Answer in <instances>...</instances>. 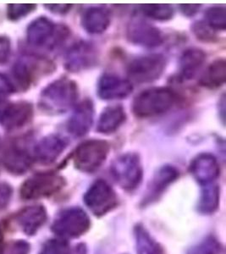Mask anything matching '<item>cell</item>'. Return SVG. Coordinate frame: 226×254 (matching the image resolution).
I'll use <instances>...</instances> for the list:
<instances>
[{
	"label": "cell",
	"mask_w": 226,
	"mask_h": 254,
	"mask_svg": "<svg viewBox=\"0 0 226 254\" xmlns=\"http://www.w3.org/2000/svg\"><path fill=\"white\" fill-rule=\"evenodd\" d=\"M111 22V11L103 6L88 8L81 17V26L83 29L92 35L104 33L109 28Z\"/></svg>",
	"instance_id": "obj_15"
},
{
	"label": "cell",
	"mask_w": 226,
	"mask_h": 254,
	"mask_svg": "<svg viewBox=\"0 0 226 254\" xmlns=\"http://www.w3.org/2000/svg\"><path fill=\"white\" fill-rule=\"evenodd\" d=\"M89 217L79 208L62 211L52 225V231L62 238H76L85 234L90 228Z\"/></svg>",
	"instance_id": "obj_5"
},
{
	"label": "cell",
	"mask_w": 226,
	"mask_h": 254,
	"mask_svg": "<svg viewBox=\"0 0 226 254\" xmlns=\"http://www.w3.org/2000/svg\"><path fill=\"white\" fill-rule=\"evenodd\" d=\"M35 8V4L32 3H13L8 6L7 15L10 20H17L30 14Z\"/></svg>",
	"instance_id": "obj_29"
},
{
	"label": "cell",
	"mask_w": 226,
	"mask_h": 254,
	"mask_svg": "<svg viewBox=\"0 0 226 254\" xmlns=\"http://www.w3.org/2000/svg\"><path fill=\"white\" fill-rule=\"evenodd\" d=\"M166 67V60L164 55H145L131 61L128 66V75L136 83L153 82L160 78Z\"/></svg>",
	"instance_id": "obj_7"
},
{
	"label": "cell",
	"mask_w": 226,
	"mask_h": 254,
	"mask_svg": "<svg viewBox=\"0 0 226 254\" xmlns=\"http://www.w3.org/2000/svg\"><path fill=\"white\" fill-rule=\"evenodd\" d=\"M2 243H3V234H2V231L0 230V251L2 249Z\"/></svg>",
	"instance_id": "obj_38"
},
{
	"label": "cell",
	"mask_w": 226,
	"mask_h": 254,
	"mask_svg": "<svg viewBox=\"0 0 226 254\" xmlns=\"http://www.w3.org/2000/svg\"><path fill=\"white\" fill-rule=\"evenodd\" d=\"M56 26L46 17L32 21L27 28V40L33 46L43 47L50 44L56 35Z\"/></svg>",
	"instance_id": "obj_16"
},
{
	"label": "cell",
	"mask_w": 226,
	"mask_h": 254,
	"mask_svg": "<svg viewBox=\"0 0 226 254\" xmlns=\"http://www.w3.org/2000/svg\"><path fill=\"white\" fill-rule=\"evenodd\" d=\"M142 167L139 156L133 153L122 154L113 161L111 175L120 188L127 190L136 189L142 180Z\"/></svg>",
	"instance_id": "obj_4"
},
{
	"label": "cell",
	"mask_w": 226,
	"mask_h": 254,
	"mask_svg": "<svg viewBox=\"0 0 226 254\" xmlns=\"http://www.w3.org/2000/svg\"><path fill=\"white\" fill-rule=\"evenodd\" d=\"M143 15L152 20L166 21L174 16V8L167 3H147L140 6Z\"/></svg>",
	"instance_id": "obj_26"
},
{
	"label": "cell",
	"mask_w": 226,
	"mask_h": 254,
	"mask_svg": "<svg viewBox=\"0 0 226 254\" xmlns=\"http://www.w3.org/2000/svg\"><path fill=\"white\" fill-rule=\"evenodd\" d=\"M14 86L9 78L3 74H0V100L9 97L14 92Z\"/></svg>",
	"instance_id": "obj_31"
},
{
	"label": "cell",
	"mask_w": 226,
	"mask_h": 254,
	"mask_svg": "<svg viewBox=\"0 0 226 254\" xmlns=\"http://www.w3.org/2000/svg\"><path fill=\"white\" fill-rule=\"evenodd\" d=\"M47 9H50V11L59 15L66 14L67 12L70 11L72 5L71 4H62V3H55V4H46Z\"/></svg>",
	"instance_id": "obj_35"
},
{
	"label": "cell",
	"mask_w": 226,
	"mask_h": 254,
	"mask_svg": "<svg viewBox=\"0 0 226 254\" xmlns=\"http://www.w3.org/2000/svg\"><path fill=\"white\" fill-rule=\"evenodd\" d=\"M206 24L211 29L225 31L226 28V9L223 6L210 7L205 12Z\"/></svg>",
	"instance_id": "obj_27"
},
{
	"label": "cell",
	"mask_w": 226,
	"mask_h": 254,
	"mask_svg": "<svg viewBox=\"0 0 226 254\" xmlns=\"http://www.w3.org/2000/svg\"><path fill=\"white\" fill-rule=\"evenodd\" d=\"M40 254H70V247L64 240H50Z\"/></svg>",
	"instance_id": "obj_30"
},
{
	"label": "cell",
	"mask_w": 226,
	"mask_h": 254,
	"mask_svg": "<svg viewBox=\"0 0 226 254\" xmlns=\"http://www.w3.org/2000/svg\"><path fill=\"white\" fill-rule=\"evenodd\" d=\"M179 176V171L174 166L165 165L155 174L148 188V200H152L162 193Z\"/></svg>",
	"instance_id": "obj_21"
},
{
	"label": "cell",
	"mask_w": 226,
	"mask_h": 254,
	"mask_svg": "<svg viewBox=\"0 0 226 254\" xmlns=\"http://www.w3.org/2000/svg\"><path fill=\"white\" fill-rule=\"evenodd\" d=\"M3 164L10 173L22 175L31 167L32 159L26 151L15 147L6 152L3 157Z\"/></svg>",
	"instance_id": "obj_23"
},
{
	"label": "cell",
	"mask_w": 226,
	"mask_h": 254,
	"mask_svg": "<svg viewBox=\"0 0 226 254\" xmlns=\"http://www.w3.org/2000/svg\"><path fill=\"white\" fill-rule=\"evenodd\" d=\"M126 37L131 44L146 48H156L163 43L160 30L140 17H134L128 24Z\"/></svg>",
	"instance_id": "obj_10"
},
{
	"label": "cell",
	"mask_w": 226,
	"mask_h": 254,
	"mask_svg": "<svg viewBox=\"0 0 226 254\" xmlns=\"http://www.w3.org/2000/svg\"><path fill=\"white\" fill-rule=\"evenodd\" d=\"M66 147L64 139L57 135H50L42 139L35 147L36 159L42 164L56 161Z\"/></svg>",
	"instance_id": "obj_17"
},
{
	"label": "cell",
	"mask_w": 226,
	"mask_h": 254,
	"mask_svg": "<svg viewBox=\"0 0 226 254\" xmlns=\"http://www.w3.org/2000/svg\"><path fill=\"white\" fill-rule=\"evenodd\" d=\"M126 121V114L121 105H111L105 108L99 116L97 130L101 134H112Z\"/></svg>",
	"instance_id": "obj_18"
},
{
	"label": "cell",
	"mask_w": 226,
	"mask_h": 254,
	"mask_svg": "<svg viewBox=\"0 0 226 254\" xmlns=\"http://www.w3.org/2000/svg\"><path fill=\"white\" fill-rule=\"evenodd\" d=\"M33 116L32 104L17 102L9 104L0 115V124L7 130H14L29 124Z\"/></svg>",
	"instance_id": "obj_13"
},
{
	"label": "cell",
	"mask_w": 226,
	"mask_h": 254,
	"mask_svg": "<svg viewBox=\"0 0 226 254\" xmlns=\"http://www.w3.org/2000/svg\"><path fill=\"white\" fill-rule=\"evenodd\" d=\"M47 213L43 206H31L18 214V224L28 236L36 234L46 222Z\"/></svg>",
	"instance_id": "obj_19"
},
{
	"label": "cell",
	"mask_w": 226,
	"mask_h": 254,
	"mask_svg": "<svg viewBox=\"0 0 226 254\" xmlns=\"http://www.w3.org/2000/svg\"><path fill=\"white\" fill-rule=\"evenodd\" d=\"M220 204V188L215 184H208L202 190L198 202V211L204 214H210L217 210Z\"/></svg>",
	"instance_id": "obj_25"
},
{
	"label": "cell",
	"mask_w": 226,
	"mask_h": 254,
	"mask_svg": "<svg viewBox=\"0 0 226 254\" xmlns=\"http://www.w3.org/2000/svg\"><path fill=\"white\" fill-rule=\"evenodd\" d=\"M64 186V178L57 174H36L22 184L20 196L26 200L38 199L57 193Z\"/></svg>",
	"instance_id": "obj_6"
},
{
	"label": "cell",
	"mask_w": 226,
	"mask_h": 254,
	"mask_svg": "<svg viewBox=\"0 0 226 254\" xmlns=\"http://www.w3.org/2000/svg\"><path fill=\"white\" fill-rule=\"evenodd\" d=\"M97 61L98 51L95 46L86 41H80L67 51L64 66L70 72H80L95 65Z\"/></svg>",
	"instance_id": "obj_9"
},
{
	"label": "cell",
	"mask_w": 226,
	"mask_h": 254,
	"mask_svg": "<svg viewBox=\"0 0 226 254\" xmlns=\"http://www.w3.org/2000/svg\"><path fill=\"white\" fill-rule=\"evenodd\" d=\"M84 202L96 216H103L115 208L118 198L113 188L104 180H98L88 188Z\"/></svg>",
	"instance_id": "obj_8"
},
{
	"label": "cell",
	"mask_w": 226,
	"mask_h": 254,
	"mask_svg": "<svg viewBox=\"0 0 226 254\" xmlns=\"http://www.w3.org/2000/svg\"><path fill=\"white\" fill-rule=\"evenodd\" d=\"M11 196V188L6 183H0V210L8 206Z\"/></svg>",
	"instance_id": "obj_32"
},
{
	"label": "cell",
	"mask_w": 226,
	"mask_h": 254,
	"mask_svg": "<svg viewBox=\"0 0 226 254\" xmlns=\"http://www.w3.org/2000/svg\"><path fill=\"white\" fill-rule=\"evenodd\" d=\"M194 32L198 38L206 40L208 38H212L209 31L207 30L206 26H203V23H197L195 25Z\"/></svg>",
	"instance_id": "obj_36"
},
{
	"label": "cell",
	"mask_w": 226,
	"mask_h": 254,
	"mask_svg": "<svg viewBox=\"0 0 226 254\" xmlns=\"http://www.w3.org/2000/svg\"><path fill=\"white\" fill-rule=\"evenodd\" d=\"M78 96L77 84L70 79L62 77L43 90L39 104L44 111L50 114H63L75 105Z\"/></svg>",
	"instance_id": "obj_1"
},
{
	"label": "cell",
	"mask_w": 226,
	"mask_h": 254,
	"mask_svg": "<svg viewBox=\"0 0 226 254\" xmlns=\"http://www.w3.org/2000/svg\"><path fill=\"white\" fill-rule=\"evenodd\" d=\"M29 245L25 242H17L12 245L7 254H28Z\"/></svg>",
	"instance_id": "obj_34"
},
{
	"label": "cell",
	"mask_w": 226,
	"mask_h": 254,
	"mask_svg": "<svg viewBox=\"0 0 226 254\" xmlns=\"http://www.w3.org/2000/svg\"><path fill=\"white\" fill-rule=\"evenodd\" d=\"M180 8L184 15L191 16V15L197 14L198 10L200 9L201 5L199 4H182L180 6Z\"/></svg>",
	"instance_id": "obj_37"
},
{
	"label": "cell",
	"mask_w": 226,
	"mask_h": 254,
	"mask_svg": "<svg viewBox=\"0 0 226 254\" xmlns=\"http://www.w3.org/2000/svg\"><path fill=\"white\" fill-rule=\"evenodd\" d=\"M111 150L106 141L91 139L76 147L73 154L75 167L85 173H93L104 165Z\"/></svg>",
	"instance_id": "obj_3"
},
{
	"label": "cell",
	"mask_w": 226,
	"mask_h": 254,
	"mask_svg": "<svg viewBox=\"0 0 226 254\" xmlns=\"http://www.w3.org/2000/svg\"><path fill=\"white\" fill-rule=\"evenodd\" d=\"M132 90L133 86L131 81L119 75L106 73L99 79L97 93L104 100H115L127 98Z\"/></svg>",
	"instance_id": "obj_11"
},
{
	"label": "cell",
	"mask_w": 226,
	"mask_h": 254,
	"mask_svg": "<svg viewBox=\"0 0 226 254\" xmlns=\"http://www.w3.org/2000/svg\"><path fill=\"white\" fill-rule=\"evenodd\" d=\"M135 238L137 254H166L160 243H157L142 225H138L135 228Z\"/></svg>",
	"instance_id": "obj_24"
},
{
	"label": "cell",
	"mask_w": 226,
	"mask_h": 254,
	"mask_svg": "<svg viewBox=\"0 0 226 254\" xmlns=\"http://www.w3.org/2000/svg\"><path fill=\"white\" fill-rule=\"evenodd\" d=\"M222 247L221 243L214 237H207L188 252L187 254H221Z\"/></svg>",
	"instance_id": "obj_28"
},
{
	"label": "cell",
	"mask_w": 226,
	"mask_h": 254,
	"mask_svg": "<svg viewBox=\"0 0 226 254\" xmlns=\"http://www.w3.org/2000/svg\"><path fill=\"white\" fill-rule=\"evenodd\" d=\"M94 120V106L90 99H85L75 108L67 123V130L75 137H81L90 130Z\"/></svg>",
	"instance_id": "obj_12"
},
{
	"label": "cell",
	"mask_w": 226,
	"mask_h": 254,
	"mask_svg": "<svg viewBox=\"0 0 226 254\" xmlns=\"http://www.w3.org/2000/svg\"><path fill=\"white\" fill-rule=\"evenodd\" d=\"M177 96L168 87L144 90L134 99L132 111L138 118L147 119L168 112L174 106Z\"/></svg>",
	"instance_id": "obj_2"
},
{
	"label": "cell",
	"mask_w": 226,
	"mask_h": 254,
	"mask_svg": "<svg viewBox=\"0 0 226 254\" xmlns=\"http://www.w3.org/2000/svg\"><path fill=\"white\" fill-rule=\"evenodd\" d=\"M190 171L200 184L208 185L217 179L221 169L214 155L210 153H201L191 161Z\"/></svg>",
	"instance_id": "obj_14"
},
{
	"label": "cell",
	"mask_w": 226,
	"mask_h": 254,
	"mask_svg": "<svg viewBox=\"0 0 226 254\" xmlns=\"http://www.w3.org/2000/svg\"><path fill=\"white\" fill-rule=\"evenodd\" d=\"M206 61L203 50L196 48L186 49L180 59V77L184 81L194 78Z\"/></svg>",
	"instance_id": "obj_20"
},
{
	"label": "cell",
	"mask_w": 226,
	"mask_h": 254,
	"mask_svg": "<svg viewBox=\"0 0 226 254\" xmlns=\"http://www.w3.org/2000/svg\"><path fill=\"white\" fill-rule=\"evenodd\" d=\"M226 79V61L225 59H218L208 66L201 76L199 84L209 89H217L223 86Z\"/></svg>",
	"instance_id": "obj_22"
},
{
	"label": "cell",
	"mask_w": 226,
	"mask_h": 254,
	"mask_svg": "<svg viewBox=\"0 0 226 254\" xmlns=\"http://www.w3.org/2000/svg\"><path fill=\"white\" fill-rule=\"evenodd\" d=\"M10 50L9 39L4 37H0V64H3L8 60Z\"/></svg>",
	"instance_id": "obj_33"
}]
</instances>
